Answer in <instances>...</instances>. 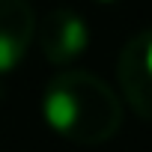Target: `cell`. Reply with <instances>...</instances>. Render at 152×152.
Listing matches in <instances>:
<instances>
[{
    "mask_svg": "<svg viewBox=\"0 0 152 152\" xmlns=\"http://www.w3.org/2000/svg\"><path fill=\"white\" fill-rule=\"evenodd\" d=\"M42 116L54 134L78 146H102L122 125V99L93 72L66 69L48 81Z\"/></svg>",
    "mask_w": 152,
    "mask_h": 152,
    "instance_id": "1",
    "label": "cell"
},
{
    "mask_svg": "<svg viewBox=\"0 0 152 152\" xmlns=\"http://www.w3.org/2000/svg\"><path fill=\"white\" fill-rule=\"evenodd\" d=\"M116 81L128 107L143 122H152V27L125 42L116 63Z\"/></svg>",
    "mask_w": 152,
    "mask_h": 152,
    "instance_id": "2",
    "label": "cell"
},
{
    "mask_svg": "<svg viewBox=\"0 0 152 152\" xmlns=\"http://www.w3.org/2000/svg\"><path fill=\"white\" fill-rule=\"evenodd\" d=\"M36 42L51 66H72L90 48V27L75 9H51L36 24Z\"/></svg>",
    "mask_w": 152,
    "mask_h": 152,
    "instance_id": "3",
    "label": "cell"
},
{
    "mask_svg": "<svg viewBox=\"0 0 152 152\" xmlns=\"http://www.w3.org/2000/svg\"><path fill=\"white\" fill-rule=\"evenodd\" d=\"M36 36V12L27 0H0V78L12 75Z\"/></svg>",
    "mask_w": 152,
    "mask_h": 152,
    "instance_id": "4",
    "label": "cell"
},
{
    "mask_svg": "<svg viewBox=\"0 0 152 152\" xmlns=\"http://www.w3.org/2000/svg\"><path fill=\"white\" fill-rule=\"evenodd\" d=\"M93 3H116V0H93Z\"/></svg>",
    "mask_w": 152,
    "mask_h": 152,
    "instance_id": "5",
    "label": "cell"
}]
</instances>
